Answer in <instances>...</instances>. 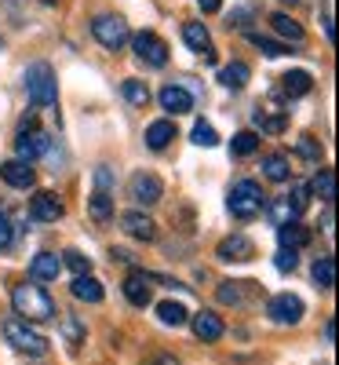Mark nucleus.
<instances>
[{
  "mask_svg": "<svg viewBox=\"0 0 339 365\" xmlns=\"http://www.w3.org/2000/svg\"><path fill=\"white\" fill-rule=\"evenodd\" d=\"M11 307L26 322H51L55 318V299L41 285H29V282L11 289Z\"/></svg>",
  "mask_w": 339,
  "mask_h": 365,
  "instance_id": "f257e3e1",
  "label": "nucleus"
},
{
  "mask_svg": "<svg viewBox=\"0 0 339 365\" xmlns=\"http://www.w3.org/2000/svg\"><path fill=\"white\" fill-rule=\"evenodd\" d=\"M226 208H230V216H234V220L249 223V220H256L259 212L266 208V194H263V187H259L256 179H237V182H234V190H230Z\"/></svg>",
  "mask_w": 339,
  "mask_h": 365,
  "instance_id": "f03ea898",
  "label": "nucleus"
},
{
  "mask_svg": "<svg viewBox=\"0 0 339 365\" xmlns=\"http://www.w3.org/2000/svg\"><path fill=\"white\" fill-rule=\"evenodd\" d=\"M26 96L41 110H51L58 103V81H55L51 63H33L26 70Z\"/></svg>",
  "mask_w": 339,
  "mask_h": 365,
  "instance_id": "7ed1b4c3",
  "label": "nucleus"
},
{
  "mask_svg": "<svg viewBox=\"0 0 339 365\" xmlns=\"http://www.w3.org/2000/svg\"><path fill=\"white\" fill-rule=\"evenodd\" d=\"M4 340H8L15 351H22V354H33V358L48 354V340L41 336L37 329H29V322L19 318V314L4 318Z\"/></svg>",
  "mask_w": 339,
  "mask_h": 365,
  "instance_id": "20e7f679",
  "label": "nucleus"
},
{
  "mask_svg": "<svg viewBox=\"0 0 339 365\" xmlns=\"http://www.w3.org/2000/svg\"><path fill=\"white\" fill-rule=\"evenodd\" d=\"M91 37H95L106 51H120L128 44L132 29H128V22L120 15H95V19H91Z\"/></svg>",
  "mask_w": 339,
  "mask_h": 365,
  "instance_id": "39448f33",
  "label": "nucleus"
},
{
  "mask_svg": "<svg viewBox=\"0 0 339 365\" xmlns=\"http://www.w3.org/2000/svg\"><path fill=\"white\" fill-rule=\"evenodd\" d=\"M128 44H132L135 58H139V63H146L150 70H165V66H168V44H165L157 34H150V29H139V34L128 37Z\"/></svg>",
  "mask_w": 339,
  "mask_h": 365,
  "instance_id": "423d86ee",
  "label": "nucleus"
},
{
  "mask_svg": "<svg viewBox=\"0 0 339 365\" xmlns=\"http://www.w3.org/2000/svg\"><path fill=\"white\" fill-rule=\"evenodd\" d=\"M266 314H270V322H277V325H299L303 314H306V307H303V299H299V296H292V292H277V296L266 303Z\"/></svg>",
  "mask_w": 339,
  "mask_h": 365,
  "instance_id": "0eeeda50",
  "label": "nucleus"
},
{
  "mask_svg": "<svg viewBox=\"0 0 339 365\" xmlns=\"http://www.w3.org/2000/svg\"><path fill=\"white\" fill-rule=\"evenodd\" d=\"M128 197L135 201V205H157L161 197H165V182L153 175V172H135L132 179H128Z\"/></svg>",
  "mask_w": 339,
  "mask_h": 365,
  "instance_id": "6e6552de",
  "label": "nucleus"
},
{
  "mask_svg": "<svg viewBox=\"0 0 339 365\" xmlns=\"http://www.w3.org/2000/svg\"><path fill=\"white\" fill-rule=\"evenodd\" d=\"M63 216H66V205L58 201V194L37 190L33 197H29V220L33 223H58Z\"/></svg>",
  "mask_w": 339,
  "mask_h": 365,
  "instance_id": "1a4fd4ad",
  "label": "nucleus"
},
{
  "mask_svg": "<svg viewBox=\"0 0 339 365\" xmlns=\"http://www.w3.org/2000/svg\"><path fill=\"white\" fill-rule=\"evenodd\" d=\"M51 146V139L33 125V117H29V125H22V132H19V139H15V150H19V158L22 161H37L44 150Z\"/></svg>",
  "mask_w": 339,
  "mask_h": 365,
  "instance_id": "9d476101",
  "label": "nucleus"
},
{
  "mask_svg": "<svg viewBox=\"0 0 339 365\" xmlns=\"http://www.w3.org/2000/svg\"><path fill=\"white\" fill-rule=\"evenodd\" d=\"M157 103L168 117H182V113L194 110V96H190V88H182V84H165L157 91Z\"/></svg>",
  "mask_w": 339,
  "mask_h": 365,
  "instance_id": "9b49d317",
  "label": "nucleus"
},
{
  "mask_svg": "<svg viewBox=\"0 0 339 365\" xmlns=\"http://www.w3.org/2000/svg\"><path fill=\"white\" fill-rule=\"evenodd\" d=\"M153 278L157 274H150V270H132L128 278H125V296L132 307H150V299H153Z\"/></svg>",
  "mask_w": 339,
  "mask_h": 365,
  "instance_id": "f8f14e48",
  "label": "nucleus"
},
{
  "mask_svg": "<svg viewBox=\"0 0 339 365\" xmlns=\"http://www.w3.org/2000/svg\"><path fill=\"white\" fill-rule=\"evenodd\" d=\"M215 256H219L223 263H249L256 256V245H252V237H244V234H230V237L219 241Z\"/></svg>",
  "mask_w": 339,
  "mask_h": 365,
  "instance_id": "ddd939ff",
  "label": "nucleus"
},
{
  "mask_svg": "<svg viewBox=\"0 0 339 365\" xmlns=\"http://www.w3.org/2000/svg\"><path fill=\"white\" fill-rule=\"evenodd\" d=\"M0 179H4L8 187H15V190H29V187L37 182L33 161H22V158H15V161H4V165H0Z\"/></svg>",
  "mask_w": 339,
  "mask_h": 365,
  "instance_id": "4468645a",
  "label": "nucleus"
},
{
  "mask_svg": "<svg viewBox=\"0 0 339 365\" xmlns=\"http://www.w3.org/2000/svg\"><path fill=\"white\" fill-rule=\"evenodd\" d=\"M190 329H194V336L204 340V344H215V340H223V318L219 314H212V311H201V314H190Z\"/></svg>",
  "mask_w": 339,
  "mask_h": 365,
  "instance_id": "2eb2a0df",
  "label": "nucleus"
},
{
  "mask_svg": "<svg viewBox=\"0 0 339 365\" xmlns=\"http://www.w3.org/2000/svg\"><path fill=\"white\" fill-rule=\"evenodd\" d=\"M120 227H125V234L135 237V241H153L157 237V223H153L146 212H125V216H120Z\"/></svg>",
  "mask_w": 339,
  "mask_h": 365,
  "instance_id": "dca6fc26",
  "label": "nucleus"
},
{
  "mask_svg": "<svg viewBox=\"0 0 339 365\" xmlns=\"http://www.w3.org/2000/svg\"><path fill=\"white\" fill-rule=\"evenodd\" d=\"M311 88H314V77L306 73V70H288V73L281 77V84H277V96H285V99H299V96H306Z\"/></svg>",
  "mask_w": 339,
  "mask_h": 365,
  "instance_id": "f3484780",
  "label": "nucleus"
},
{
  "mask_svg": "<svg viewBox=\"0 0 339 365\" xmlns=\"http://www.w3.org/2000/svg\"><path fill=\"white\" fill-rule=\"evenodd\" d=\"M277 241H281V249H306L311 245V230H306L299 220H288V223H281L277 227Z\"/></svg>",
  "mask_w": 339,
  "mask_h": 365,
  "instance_id": "a211bd4d",
  "label": "nucleus"
},
{
  "mask_svg": "<svg viewBox=\"0 0 339 365\" xmlns=\"http://www.w3.org/2000/svg\"><path fill=\"white\" fill-rule=\"evenodd\" d=\"M58 270H63V256L37 252L33 263H29V278H33V282H51V278H58Z\"/></svg>",
  "mask_w": 339,
  "mask_h": 365,
  "instance_id": "6ab92c4d",
  "label": "nucleus"
},
{
  "mask_svg": "<svg viewBox=\"0 0 339 365\" xmlns=\"http://www.w3.org/2000/svg\"><path fill=\"white\" fill-rule=\"evenodd\" d=\"M270 26H273L277 37H285V41H292V44H303V41H306V29H303L292 15H285V11H273V15H270Z\"/></svg>",
  "mask_w": 339,
  "mask_h": 365,
  "instance_id": "aec40b11",
  "label": "nucleus"
},
{
  "mask_svg": "<svg viewBox=\"0 0 339 365\" xmlns=\"http://www.w3.org/2000/svg\"><path fill=\"white\" fill-rule=\"evenodd\" d=\"M146 146L150 150H168L172 146V139H175V125L165 117V120H153V125H146Z\"/></svg>",
  "mask_w": 339,
  "mask_h": 365,
  "instance_id": "412c9836",
  "label": "nucleus"
},
{
  "mask_svg": "<svg viewBox=\"0 0 339 365\" xmlns=\"http://www.w3.org/2000/svg\"><path fill=\"white\" fill-rule=\"evenodd\" d=\"M70 292L80 299V303H103V285L91 278V274H73V285H70Z\"/></svg>",
  "mask_w": 339,
  "mask_h": 365,
  "instance_id": "4be33fe9",
  "label": "nucleus"
},
{
  "mask_svg": "<svg viewBox=\"0 0 339 365\" xmlns=\"http://www.w3.org/2000/svg\"><path fill=\"white\" fill-rule=\"evenodd\" d=\"M88 216L95 220V223H110L113 220V197H110V190H91V197H88Z\"/></svg>",
  "mask_w": 339,
  "mask_h": 365,
  "instance_id": "5701e85b",
  "label": "nucleus"
},
{
  "mask_svg": "<svg viewBox=\"0 0 339 365\" xmlns=\"http://www.w3.org/2000/svg\"><path fill=\"white\" fill-rule=\"evenodd\" d=\"M182 41H187V48L197 51V55H204L212 48V34L204 29V22H182Z\"/></svg>",
  "mask_w": 339,
  "mask_h": 365,
  "instance_id": "b1692460",
  "label": "nucleus"
},
{
  "mask_svg": "<svg viewBox=\"0 0 339 365\" xmlns=\"http://www.w3.org/2000/svg\"><path fill=\"white\" fill-rule=\"evenodd\" d=\"M263 175H266L270 182H288V179H292L288 154H266V158H263Z\"/></svg>",
  "mask_w": 339,
  "mask_h": 365,
  "instance_id": "393cba45",
  "label": "nucleus"
},
{
  "mask_svg": "<svg viewBox=\"0 0 339 365\" xmlns=\"http://www.w3.org/2000/svg\"><path fill=\"white\" fill-rule=\"evenodd\" d=\"M157 318H161V325L179 329V325L190 322V311L182 307V303H175V299H165V303H157Z\"/></svg>",
  "mask_w": 339,
  "mask_h": 365,
  "instance_id": "a878e982",
  "label": "nucleus"
},
{
  "mask_svg": "<svg viewBox=\"0 0 339 365\" xmlns=\"http://www.w3.org/2000/svg\"><path fill=\"white\" fill-rule=\"evenodd\" d=\"M249 77H252L249 63H230V66L219 70V84H223V88H234V91H241L244 84H249Z\"/></svg>",
  "mask_w": 339,
  "mask_h": 365,
  "instance_id": "bb28decb",
  "label": "nucleus"
},
{
  "mask_svg": "<svg viewBox=\"0 0 339 365\" xmlns=\"http://www.w3.org/2000/svg\"><path fill=\"white\" fill-rule=\"evenodd\" d=\"M256 150H259V132H252V128H244V132H237L230 139V154L234 158H252Z\"/></svg>",
  "mask_w": 339,
  "mask_h": 365,
  "instance_id": "cd10ccee",
  "label": "nucleus"
},
{
  "mask_svg": "<svg viewBox=\"0 0 339 365\" xmlns=\"http://www.w3.org/2000/svg\"><path fill=\"white\" fill-rule=\"evenodd\" d=\"M306 190H311L314 197H321L325 205H332V197H335V175H332V168H321Z\"/></svg>",
  "mask_w": 339,
  "mask_h": 365,
  "instance_id": "c85d7f7f",
  "label": "nucleus"
},
{
  "mask_svg": "<svg viewBox=\"0 0 339 365\" xmlns=\"http://www.w3.org/2000/svg\"><path fill=\"white\" fill-rule=\"evenodd\" d=\"M120 96H125L132 106H146V103H150V88H146V81L128 77L125 84H120Z\"/></svg>",
  "mask_w": 339,
  "mask_h": 365,
  "instance_id": "c756f323",
  "label": "nucleus"
},
{
  "mask_svg": "<svg viewBox=\"0 0 339 365\" xmlns=\"http://www.w3.org/2000/svg\"><path fill=\"white\" fill-rule=\"evenodd\" d=\"M314 285L325 289V292L335 285V259H332V256H321V259L314 263Z\"/></svg>",
  "mask_w": 339,
  "mask_h": 365,
  "instance_id": "7c9ffc66",
  "label": "nucleus"
},
{
  "mask_svg": "<svg viewBox=\"0 0 339 365\" xmlns=\"http://www.w3.org/2000/svg\"><path fill=\"white\" fill-rule=\"evenodd\" d=\"M249 41L263 51V55H270V58H281V55H292V48L288 44H281V41H270V37H263V34H249Z\"/></svg>",
  "mask_w": 339,
  "mask_h": 365,
  "instance_id": "2f4dec72",
  "label": "nucleus"
},
{
  "mask_svg": "<svg viewBox=\"0 0 339 365\" xmlns=\"http://www.w3.org/2000/svg\"><path fill=\"white\" fill-rule=\"evenodd\" d=\"M215 296H219V303H226V307H241V303H244L241 282H223L219 289H215Z\"/></svg>",
  "mask_w": 339,
  "mask_h": 365,
  "instance_id": "473e14b6",
  "label": "nucleus"
},
{
  "mask_svg": "<svg viewBox=\"0 0 339 365\" xmlns=\"http://www.w3.org/2000/svg\"><path fill=\"white\" fill-rule=\"evenodd\" d=\"M285 201L292 208V216L299 220L303 212H306V205H311V190H306V187H292V194H285Z\"/></svg>",
  "mask_w": 339,
  "mask_h": 365,
  "instance_id": "72a5a7b5",
  "label": "nucleus"
},
{
  "mask_svg": "<svg viewBox=\"0 0 339 365\" xmlns=\"http://www.w3.org/2000/svg\"><path fill=\"white\" fill-rule=\"evenodd\" d=\"M296 154H299V158H306V161H321V143H318L314 135H299Z\"/></svg>",
  "mask_w": 339,
  "mask_h": 365,
  "instance_id": "f704fd0d",
  "label": "nucleus"
},
{
  "mask_svg": "<svg viewBox=\"0 0 339 365\" xmlns=\"http://www.w3.org/2000/svg\"><path fill=\"white\" fill-rule=\"evenodd\" d=\"M63 267H70L73 274H91V259H88L84 252H77V249L63 252Z\"/></svg>",
  "mask_w": 339,
  "mask_h": 365,
  "instance_id": "c9c22d12",
  "label": "nucleus"
},
{
  "mask_svg": "<svg viewBox=\"0 0 339 365\" xmlns=\"http://www.w3.org/2000/svg\"><path fill=\"white\" fill-rule=\"evenodd\" d=\"M256 125H259L263 132H270V135H281V132H285V117H281V113L266 117L263 110H256Z\"/></svg>",
  "mask_w": 339,
  "mask_h": 365,
  "instance_id": "e433bc0d",
  "label": "nucleus"
},
{
  "mask_svg": "<svg viewBox=\"0 0 339 365\" xmlns=\"http://www.w3.org/2000/svg\"><path fill=\"white\" fill-rule=\"evenodd\" d=\"M190 135H194V143H197V146H215V143H219V135H215V128L208 125V120H197Z\"/></svg>",
  "mask_w": 339,
  "mask_h": 365,
  "instance_id": "4c0bfd02",
  "label": "nucleus"
},
{
  "mask_svg": "<svg viewBox=\"0 0 339 365\" xmlns=\"http://www.w3.org/2000/svg\"><path fill=\"white\" fill-rule=\"evenodd\" d=\"M273 267L281 270V274L296 270V267H299V256H296V249H277V256H273Z\"/></svg>",
  "mask_w": 339,
  "mask_h": 365,
  "instance_id": "58836bf2",
  "label": "nucleus"
},
{
  "mask_svg": "<svg viewBox=\"0 0 339 365\" xmlns=\"http://www.w3.org/2000/svg\"><path fill=\"white\" fill-rule=\"evenodd\" d=\"M11 241H15V227L8 220V212H0V252H8Z\"/></svg>",
  "mask_w": 339,
  "mask_h": 365,
  "instance_id": "ea45409f",
  "label": "nucleus"
},
{
  "mask_svg": "<svg viewBox=\"0 0 339 365\" xmlns=\"http://www.w3.org/2000/svg\"><path fill=\"white\" fill-rule=\"evenodd\" d=\"M95 187H99V190H110V187H113V172H110V165H99V168H95Z\"/></svg>",
  "mask_w": 339,
  "mask_h": 365,
  "instance_id": "a19ab883",
  "label": "nucleus"
},
{
  "mask_svg": "<svg viewBox=\"0 0 339 365\" xmlns=\"http://www.w3.org/2000/svg\"><path fill=\"white\" fill-rule=\"evenodd\" d=\"M321 19H325V37L332 41V37H335V29H332V4H325V8H321Z\"/></svg>",
  "mask_w": 339,
  "mask_h": 365,
  "instance_id": "79ce46f5",
  "label": "nucleus"
},
{
  "mask_svg": "<svg viewBox=\"0 0 339 365\" xmlns=\"http://www.w3.org/2000/svg\"><path fill=\"white\" fill-rule=\"evenodd\" d=\"M197 8H201L204 15H215V11L223 8V0H197Z\"/></svg>",
  "mask_w": 339,
  "mask_h": 365,
  "instance_id": "37998d69",
  "label": "nucleus"
},
{
  "mask_svg": "<svg viewBox=\"0 0 339 365\" xmlns=\"http://www.w3.org/2000/svg\"><path fill=\"white\" fill-rule=\"evenodd\" d=\"M110 256H113V263H135V256L128 249H110Z\"/></svg>",
  "mask_w": 339,
  "mask_h": 365,
  "instance_id": "c03bdc74",
  "label": "nucleus"
},
{
  "mask_svg": "<svg viewBox=\"0 0 339 365\" xmlns=\"http://www.w3.org/2000/svg\"><path fill=\"white\" fill-rule=\"evenodd\" d=\"M146 365H179V358L175 354H153Z\"/></svg>",
  "mask_w": 339,
  "mask_h": 365,
  "instance_id": "a18cd8bd",
  "label": "nucleus"
},
{
  "mask_svg": "<svg viewBox=\"0 0 339 365\" xmlns=\"http://www.w3.org/2000/svg\"><path fill=\"white\" fill-rule=\"evenodd\" d=\"M332 340H335V318L325 322V344H332Z\"/></svg>",
  "mask_w": 339,
  "mask_h": 365,
  "instance_id": "49530a36",
  "label": "nucleus"
},
{
  "mask_svg": "<svg viewBox=\"0 0 339 365\" xmlns=\"http://www.w3.org/2000/svg\"><path fill=\"white\" fill-rule=\"evenodd\" d=\"M285 4H299V0H285Z\"/></svg>",
  "mask_w": 339,
  "mask_h": 365,
  "instance_id": "de8ad7c7",
  "label": "nucleus"
},
{
  "mask_svg": "<svg viewBox=\"0 0 339 365\" xmlns=\"http://www.w3.org/2000/svg\"><path fill=\"white\" fill-rule=\"evenodd\" d=\"M44 4H55V0H44Z\"/></svg>",
  "mask_w": 339,
  "mask_h": 365,
  "instance_id": "09e8293b",
  "label": "nucleus"
}]
</instances>
